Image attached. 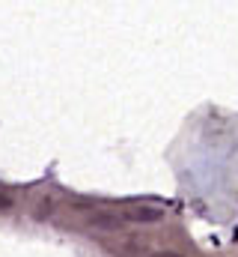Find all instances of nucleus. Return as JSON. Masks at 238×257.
<instances>
[{
	"label": "nucleus",
	"instance_id": "obj_1",
	"mask_svg": "<svg viewBox=\"0 0 238 257\" xmlns=\"http://www.w3.org/2000/svg\"><path fill=\"white\" fill-rule=\"evenodd\" d=\"M125 218L128 221H140V224H152V221H161L164 218V209H155V206H131V209H125Z\"/></svg>",
	"mask_w": 238,
	"mask_h": 257
},
{
	"label": "nucleus",
	"instance_id": "obj_2",
	"mask_svg": "<svg viewBox=\"0 0 238 257\" xmlns=\"http://www.w3.org/2000/svg\"><path fill=\"white\" fill-rule=\"evenodd\" d=\"M0 209H12V197L0 192Z\"/></svg>",
	"mask_w": 238,
	"mask_h": 257
},
{
	"label": "nucleus",
	"instance_id": "obj_3",
	"mask_svg": "<svg viewBox=\"0 0 238 257\" xmlns=\"http://www.w3.org/2000/svg\"><path fill=\"white\" fill-rule=\"evenodd\" d=\"M152 257H182V254H176V251H155Z\"/></svg>",
	"mask_w": 238,
	"mask_h": 257
}]
</instances>
